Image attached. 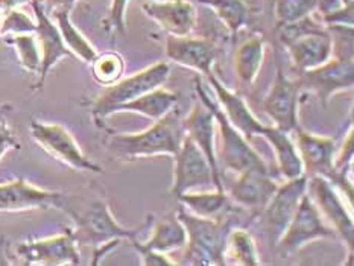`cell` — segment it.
<instances>
[{"label":"cell","mask_w":354,"mask_h":266,"mask_svg":"<svg viewBox=\"0 0 354 266\" xmlns=\"http://www.w3.org/2000/svg\"><path fill=\"white\" fill-rule=\"evenodd\" d=\"M186 137L180 111L172 108L142 133L114 134L106 146L119 162H134L153 155H175Z\"/></svg>","instance_id":"cell-1"},{"label":"cell","mask_w":354,"mask_h":266,"mask_svg":"<svg viewBox=\"0 0 354 266\" xmlns=\"http://www.w3.org/2000/svg\"><path fill=\"white\" fill-rule=\"evenodd\" d=\"M176 216L187 233L184 254L180 265L222 266L225 265V249L228 233L232 231V219L227 216L201 218L194 213L180 210Z\"/></svg>","instance_id":"cell-2"},{"label":"cell","mask_w":354,"mask_h":266,"mask_svg":"<svg viewBox=\"0 0 354 266\" xmlns=\"http://www.w3.org/2000/svg\"><path fill=\"white\" fill-rule=\"evenodd\" d=\"M195 90L198 93V99L201 101L207 108H209L221 133V162L224 163L225 169L233 171L236 173H242L246 171H261L269 172L265 158L251 146L250 140H246L243 134L234 128L227 116L222 111L218 102L212 101V97L203 87V82L199 76H195Z\"/></svg>","instance_id":"cell-3"},{"label":"cell","mask_w":354,"mask_h":266,"mask_svg":"<svg viewBox=\"0 0 354 266\" xmlns=\"http://www.w3.org/2000/svg\"><path fill=\"white\" fill-rule=\"evenodd\" d=\"M169 73H171V67L167 63H157L105 87L91 102V114H93L96 125L102 126L105 119L111 116L118 105L133 101V99L163 86L169 79Z\"/></svg>","instance_id":"cell-4"},{"label":"cell","mask_w":354,"mask_h":266,"mask_svg":"<svg viewBox=\"0 0 354 266\" xmlns=\"http://www.w3.org/2000/svg\"><path fill=\"white\" fill-rule=\"evenodd\" d=\"M294 131L297 133L295 146L299 158H301L306 177H312V175L324 177L335 187H339L348 198L350 205H353L351 180H348V175L336 172L333 166L335 140L332 137L309 133L299 126H297Z\"/></svg>","instance_id":"cell-5"},{"label":"cell","mask_w":354,"mask_h":266,"mask_svg":"<svg viewBox=\"0 0 354 266\" xmlns=\"http://www.w3.org/2000/svg\"><path fill=\"white\" fill-rule=\"evenodd\" d=\"M335 238H337L335 230L326 224L310 195L306 192L299 200L295 215L286 231L283 233L275 247L280 249L281 254H294L313 240Z\"/></svg>","instance_id":"cell-6"},{"label":"cell","mask_w":354,"mask_h":266,"mask_svg":"<svg viewBox=\"0 0 354 266\" xmlns=\"http://www.w3.org/2000/svg\"><path fill=\"white\" fill-rule=\"evenodd\" d=\"M30 135L58 162L68 166L75 171H86L101 173L102 167L84 154L75 137L68 129L59 124H44L40 120L30 122Z\"/></svg>","instance_id":"cell-7"},{"label":"cell","mask_w":354,"mask_h":266,"mask_svg":"<svg viewBox=\"0 0 354 266\" xmlns=\"http://www.w3.org/2000/svg\"><path fill=\"white\" fill-rule=\"evenodd\" d=\"M71 215L76 222L73 233L78 245H88L93 247V249L114 239L129 240L137 238L142 230V228L129 230L127 227H122L111 215L109 204L104 201L93 202L82 215H76V213H71Z\"/></svg>","instance_id":"cell-8"},{"label":"cell","mask_w":354,"mask_h":266,"mask_svg":"<svg viewBox=\"0 0 354 266\" xmlns=\"http://www.w3.org/2000/svg\"><path fill=\"white\" fill-rule=\"evenodd\" d=\"M307 180L309 178L306 175L294 180H286L283 186H279L275 190L266 207L260 213L265 233L272 247L277 245V242L286 231L292 218H294L299 200L307 192Z\"/></svg>","instance_id":"cell-9"},{"label":"cell","mask_w":354,"mask_h":266,"mask_svg":"<svg viewBox=\"0 0 354 266\" xmlns=\"http://www.w3.org/2000/svg\"><path fill=\"white\" fill-rule=\"evenodd\" d=\"M307 193L317 205L319 213L327 219L335 230L337 238L347 245L353 254L354 249V222L351 213L345 207L341 196L337 195L336 187L319 175L307 177Z\"/></svg>","instance_id":"cell-10"},{"label":"cell","mask_w":354,"mask_h":266,"mask_svg":"<svg viewBox=\"0 0 354 266\" xmlns=\"http://www.w3.org/2000/svg\"><path fill=\"white\" fill-rule=\"evenodd\" d=\"M354 59L332 57L326 63L298 73L297 81L301 91L318 95L322 104L339 91L351 90L354 86Z\"/></svg>","instance_id":"cell-11"},{"label":"cell","mask_w":354,"mask_h":266,"mask_svg":"<svg viewBox=\"0 0 354 266\" xmlns=\"http://www.w3.org/2000/svg\"><path fill=\"white\" fill-rule=\"evenodd\" d=\"M174 158V196H178L184 192H192V190H207L214 187L210 163L207 162L203 151L187 135L184 137L181 148Z\"/></svg>","instance_id":"cell-12"},{"label":"cell","mask_w":354,"mask_h":266,"mask_svg":"<svg viewBox=\"0 0 354 266\" xmlns=\"http://www.w3.org/2000/svg\"><path fill=\"white\" fill-rule=\"evenodd\" d=\"M301 88L295 79H290L284 75L281 64H277V73L271 90L268 91L261 108L272 119L274 126L290 133L299 126L298 119V105Z\"/></svg>","instance_id":"cell-13"},{"label":"cell","mask_w":354,"mask_h":266,"mask_svg":"<svg viewBox=\"0 0 354 266\" xmlns=\"http://www.w3.org/2000/svg\"><path fill=\"white\" fill-rule=\"evenodd\" d=\"M78 247L73 230L67 228L63 234L19 243L15 254L26 265H80Z\"/></svg>","instance_id":"cell-14"},{"label":"cell","mask_w":354,"mask_h":266,"mask_svg":"<svg viewBox=\"0 0 354 266\" xmlns=\"http://www.w3.org/2000/svg\"><path fill=\"white\" fill-rule=\"evenodd\" d=\"M64 207V193L32 186L25 178H17L0 184V211L15 213Z\"/></svg>","instance_id":"cell-15"},{"label":"cell","mask_w":354,"mask_h":266,"mask_svg":"<svg viewBox=\"0 0 354 266\" xmlns=\"http://www.w3.org/2000/svg\"><path fill=\"white\" fill-rule=\"evenodd\" d=\"M184 133L196 146L203 151L207 162L210 163L214 178V189L224 192L222 184V172L219 169L216 146H214V133H216V120L213 113L199 101L194 104L186 119H183Z\"/></svg>","instance_id":"cell-16"},{"label":"cell","mask_w":354,"mask_h":266,"mask_svg":"<svg viewBox=\"0 0 354 266\" xmlns=\"http://www.w3.org/2000/svg\"><path fill=\"white\" fill-rule=\"evenodd\" d=\"M32 8L37 19L34 34H37V40H38V44H40V53H41V66H40V73H38L37 88H41L46 78H48L50 68L55 66L61 58H66V57L75 58V55L68 50L63 37L59 34L58 26L53 25V21L49 19V15L46 14L44 5L40 2V0H32Z\"/></svg>","instance_id":"cell-17"},{"label":"cell","mask_w":354,"mask_h":266,"mask_svg":"<svg viewBox=\"0 0 354 266\" xmlns=\"http://www.w3.org/2000/svg\"><path fill=\"white\" fill-rule=\"evenodd\" d=\"M166 57L175 64L194 68L198 73L209 76L213 73L216 48H214V43L207 38L167 35Z\"/></svg>","instance_id":"cell-18"},{"label":"cell","mask_w":354,"mask_h":266,"mask_svg":"<svg viewBox=\"0 0 354 266\" xmlns=\"http://www.w3.org/2000/svg\"><path fill=\"white\" fill-rule=\"evenodd\" d=\"M237 175L228 198L239 207L260 215L279 189V184L271 178V172L246 171Z\"/></svg>","instance_id":"cell-19"},{"label":"cell","mask_w":354,"mask_h":266,"mask_svg":"<svg viewBox=\"0 0 354 266\" xmlns=\"http://www.w3.org/2000/svg\"><path fill=\"white\" fill-rule=\"evenodd\" d=\"M142 8L145 14L156 20L169 35L186 37L195 28L196 10L189 0H167V2L149 0Z\"/></svg>","instance_id":"cell-20"},{"label":"cell","mask_w":354,"mask_h":266,"mask_svg":"<svg viewBox=\"0 0 354 266\" xmlns=\"http://www.w3.org/2000/svg\"><path fill=\"white\" fill-rule=\"evenodd\" d=\"M207 78H209L210 86L218 96L219 106L222 111H224L227 119L230 120V124L237 128L239 131L243 134L245 139L250 142L254 135H261L266 125L261 124V122L254 116L250 106L243 101V97L236 93V91H232L228 87H225L224 84L216 78L214 73L209 75Z\"/></svg>","instance_id":"cell-21"},{"label":"cell","mask_w":354,"mask_h":266,"mask_svg":"<svg viewBox=\"0 0 354 266\" xmlns=\"http://www.w3.org/2000/svg\"><path fill=\"white\" fill-rule=\"evenodd\" d=\"M284 46H286L292 66L297 73L321 66L332 58V37H330L327 28L321 32L299 37Z\"/></svg>","instance_id":"cell-22"},{"label":"cell","mask_w":354,"mask_h":266,"mask_svg":"<svg viewBox=\"0 0 354 266\" xmlns=\"http://www.w3.org/2000/svg\"><path fill=\"white\" fill-rule=\"evenodd\" d=\"M261 137L266 139L268 143L272 146L275 152L277 164H279V169L284 178L294 180L304 175L301 158H299L298 149L295 146V143L292 142L289 137V133L283 131V129L274 125H266L265 131L261 133Z\"/></svg>","instance_id":"cell-23"},{"label":"cell","mask_w":354,"mask_h":266,"mask_svg":"<svg viewBox=\"0 0 354 266\" xmlns=\"http://www.w3.org/2000/svg\"><path fill=\"white\" fill-rule=\"evenodd\" d=\"M265 58V38L256 34L246 38L234 52V73L239 84L250 87L256 82Z\"/></svg>","instance_id":"cell-24"},{"label":"cell","mask_w":354,"mask_h":266,"mask_svg":"<svg viewBox=\"0 0 354 266\" xmlns=\"http://www.w3.org/2000/svg\"><path fill=\"white\" fill-rule=\"evenodd\" d=\"M178 99L180 96L178 93H175V91L167 90L165 87H157L148 91V93L133 99V101L118 105L116 108H114V113L129 111V113L142 114V116L152 120H158L172 108H175Z\"/></svg>","instance_id":"cell-25"},{"label":"cell","mask_w":354,"mask_h":266,"mask_svg":"<svg viewBox=\"0 0 354 266\" xmlns=\"http://www.w3.org/2000/svg\"><path fill=\"white\" fill-rule=\"evenodd\" d=\"M138 240V239H137ZM187 242V233L178 216L169 215L160 219L153 227L151 238L146 242L138 240V245L157 251V253H169V251L181 249Z\"/></svg>","instance_id":"cell-26"},{"label":"cell","mask_w":354,"mask_h":266,"mask_svg":"<svg viewBox=\"0 0 354 266\" xmlns=\"http://www.w3.org/2000/svg\"><path fill=\"white\" fill-rule=\"evenodd\" d=\"M341 5V0H275L277 28L307 17L315 11L324 15Z\"/></svg>","instance_id":"cell-27"},{"label":"cell","mask_w":354,"mask_h":266,"mask_svg":"<svg viewBox=\"0 0 354 266\" xmlns=\"http://www.w3.org/2000/svg\"><path fill=\"white\" fill-rule=\"evenodd\" d=\"M190 213L201 218H219L230 207L228 195L214 189V192H184L176 196Z\"/></svg>","instance_id":"cell-28"},{"label":"cell","mask_w":354,"mask_h":266,"mask_svg":"<svg viewBox=\"0 0 354 266\" xmlns=\"http://www.w3.org/2000/svg\"><path fill=\"white\" fill-rule=\"evenodd\" d=\"M68 12H71L68 10H53V17L57 20L59 34L75 58H80L84 63H91L97 57V52L87 38L72 25Z\"/></svg>","instance_id":"cell-29"},{"label":"cell","mask_w":354,"mask_h":266,"mask_svg":"<svg viewBox=\"0 0 354 266\" xmlns=\"http://www.w3.org/2000/svg\"><path fill=\"white\" fill-rule=\"evenodd\" d=\"M225 257H232L233 262L243 266L260 265L256 242L252 236L242 228H232V231L228 233Z\"/></svg>","instance_id":"cell-30"},{"label":"cell","mask_w":354,"mask_h":266,"mask_svg":"<svg viewBox=\"0 0 354 266\" xmlns=\"http://www.w3.org/2000/svg\"><path fill=\"white\" fill-rule=\"evenodd\" d=\"M198 2L210 6L214 14L224 21L232 35H236L248 21L250 10L243 0H198Z\"/></svg>","instance_id":"cell-31"},{"label":"cell","mask_w":354,"mask_h":266,"mask_svg":"<svg viewBox=\"0 0 354 266\" xmlns=\"http://www.w3.org/2000/svg\"><path fill=\"white\" fill-rule=\"evenodd\" d=\"M123 72H125V61L118 52H105L101 55L97 53V57L91 61L93 79L102 87H109L118 82Z\"/></svg>","instance_id":"cell-32"},{"label":"cell","mask_w":354,"mask_h":266,"mask_svg":"<svg viewBox=\"0 0 354 266\" xmlns=\"http://www.w3.org/2000/svg\"><path fill=\"white\" fill-rule=\"evenodd\" d=\"M17 52L20 66L30 73H40L41 66V53L38 48L37 40L30 34H14L10 40H6Z\"/></svg>","instance_id":"cell-33"},{"label":"cell","mask_w":354,"mask_h":266,"mask_svg":"<svg viewBox=\"0 0 354 266\" xmlns=\"http://www.w3.org/2000/svg\"><path fill=\"white\" fill-rule=\"evenodd\" d=\"M330 37H332V57L341 59H354L353 58V26L344 25H330L327 26Z\"/></svg>","instance_id":"cell-34"},{"label":"cell","mask_w":354,"mask_h":266,"mask_svg":"<svg viewBox=\"0 0 354 266\" xmlns=\"http://www.w3.org/2000/svg\"><path fill=\"white\" fill-rule=\"evenodd\" d=\"M35 23L30 20L26 14L17 10H11L6 12V17L0 25V35L6 34H34Z\"/></svg>","instance_id":"cell-35"},{"label":"cell","mask_w":354,"mask_h":266,"mask_svg":"<svg viewBox=\"0 0 354 266\" xmlns=\"http://www.w3.org/2000/svg\"><path fill=\"white\" fill-rule=\"evenodd\" d=\"M8 106L0 105V158H2L10 149H20L17 137L14 135L10 124L6 119Z\"/></svg>","instance_id":"cell-36"},{"label":"cell","mask_w":354,"mask_h":266,"mask_svg":"<svg viewBox=\"0 0 354 266\" xmlns=\"http://www.w3.org/2000/svg\"><path fill=\"white\" fill-rule=\"evenodd\" d=\"M128 0H113L109 17L104 21L106 30L118 34H125V10Z\"/></svg>","instance_id":"cell-37"},{"label":"cell","mask_w":354,"mask_h":266,"mask_svg":"<svg viewBox=\"0 0 354 266\" xmlns=\"http://www.w3.org/2000/svg\"><path fill=\"white\" fill-rule=\"evenodd\" d=\"M353 126L350 128V131L345 137V140L342 143V148L339 151V155H337L333 160V166H335V171L344 173V175H348L350 169H351V163H353Z\"/></svg>","instance_id":"cell-38"},{"label":"cell","mask_w":354,"mask_h":266,"mask_svg":"<svg viewBox=\"0 0 354 266\" xmlns=\"http://www.w3.org/2000/svg\"><path fill=\"white\" fill-rule=\"evenodd\" d=\"M131 245L136 249V253L140 256L142 263L146 266H163V265H176V262L171 260L165 253H157V251L152 249H146L143 247L138 245L137 238L129 239Z\"/></svg>","instance_id":"cell-39"},{"label":"cell","mask_w":354,"mask_h":266,"mask_svg":"<svg viewBox=\"0 0 354 266\" xmlns=\"http://www.w3.org/2000/svg\"><path fill=\"white\" fill-rule=\"evenodd\" d=\"M322 21H324L326 26L330 25H344V26H353V2L347 5H341L336 10L330 11L322 15Z\"/></svg>","instance_id":"cell-40"},{"label":"cell","mask_w":354,"mask_h":266,"mask_svg":"<svg viewBox=\"0 0 354 266\" xmlns=\"http://www.w3.org/2000/svg\"><path fill=\"white\" fill-rule=\"evenodd\" d=\"M52 10H68L71 11L76 0H44Z\"/></svg>","instance_id":"cell-41"},{"label":"cell","mask_w":354,"mask_h":266,"mask_svg":"<svg viewBox=\"0 0 354 266\" xmlns=\"http://www.w3.org/2000/svg\"><path fill=\"white\" fill-rule=\"evenodd\" d=\"M28 0H0V10L3 11H11L15 10V8H19L20 5L26 3Z\"/></svg>","instance_id":"cell-42"},{"label":"cell","mask_w":354,"mask_h":266,"mask_svg":"<svg viewBox=\"0 0 354 266\" xmlns=\"http://www.w3.org/2000/svg\"><path fill=\"white\" fill-rule=\"evenodd\" d=\"M350 2H353V0H341L342 5H347V3H350Z\"/></svg>","instance_id":"cell-43"},{"label":"cell","mask_w":354,"mask_h":266,"mask_svg":"<svg viewBox=\"0 0 354 266\" xmlns=\"http://www.w3.org/2000/svg\"><path fill=\"white\" fill-rule=\"evenodd\" d=\"M152 2H157V0H152Z\"/></svg>","instance_id":"cell-44"}]
</instances>
